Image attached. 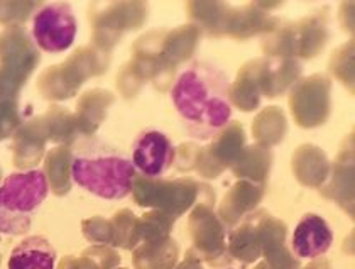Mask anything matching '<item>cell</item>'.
<instances>
[{
    "label": "cell",
    "mask_w": 355,
    "mask_h": 269,
    "mask_svg": "<svg viewBox=\"0 0 355 269\" xmlns=\"http://www.w3.org/2000/svg\"><path fill=\"white\" fill-rule=\"evenodd\" d=\"M169 95L184 130L195 139H211L232 119L229 78L210 61H195L184 68Z\"/></svg>",
    "instance_id": "obj_1"
},
{
    "label": "cell",
    "mask_w": 355,
    "mask_h": 269,
    "mask_svg": "<svg viewBox=\"0 0 355 269\" xmlns=\"http://www.w3.org/2000/svg\"><path fill=\"white\" fill-rule=\"evenodd\" d=\"M71 176L94 197L122 200L132 193L136 170L121 148L100 137H85L75 146Z\"/></svg>",
    "instance_id": "obj_2"
},
{
    "label": "cell",
    "mask_w": 355,
    "mask_h": 269,
    "mask_svg": "<svg viewBox=\"0 0 355 269\" xmlns=\"http://www.w3.org/2000/svg\"><path fill=\"white\" fill-rule=\"evenodd\" d=\"M49 193L48 176L41 170L17 171L0 184V234H28L34 215Z\"/></svg>",
    "instance_id": "obj_3"
},
{
    "label": "cell",
    "mask_w": 355,
    "mask_h": 269,
    "mask_svg": "<svg viewBox=\"0 0 355 269\" xmlns=\"http://www.w3.org/2000/svg\"><path fill=\"white\" fill-rule=\"evenodd\" d=\"M78 33V22L69 3H46L33 19V37L44 53H64L71 48Z\"/></svg>",
    "instance_id": "obj_4"
},
{
    "label": "cell",
    "mask_w": 355,
    "mask_h": 269,
    "mask_svg": "<svg viewBox=\"0 0 355 269\" xmlns=\"http://www.w3.org/2000/svg\"><path fill=\"white\" fill-rule=\"evenodd\" d=\"M176 149L171 139L157 129H144L130 146V163L144 178H161L175 163Z\"/></svg>",
    "instance_id": "obj_5"
},
{
    "label": "cell",
    "mask_w": 355,
    "mask_h": 269,
    "mask_svg": "<svg viewBox=\"0 0 355 269\" xmlns=\"http://www.w3.org/2000/svg\"><path fill=\"white\" fill-rule=\"evenodd\" d=\"M334 244V232L323 217L306 214L300 218L291 237V248L296 257L316 259L327 254Z\"/></svg>",
    "instance_id": "obj_6"
},
{
    "label": "cell",
    "mask_w": 355,
    "mask_h": 269,
    "mask_svg": "<svg viewBox=\"0 0 355 269\" xmlns=\"http://www.w3.org/2000/svg\"><path fill=\"white\" fill-rule=\"evenodd\" d=\"M56 251L46 237L31 236L19 242L9 257V269H55Z\"/></svg>",
    "instance_id": "obj_7"
},
{
    "label": "cell",
    "mask_w": 355,
    "mask_h": 269,
    "mask_svg": "<svg viewBox=\"0 0 355 269\" xmlns=\"http://www.w3.org/2000/svg\"><path fill=\"white\" fill-rule=\"evenodd\" d=\"M256 229L252 225H242L230 236V251L244 263H252L261 257V237Z\"/></svg>",
    "instance_id": "obj_8"
},
{
    "label": "cell",
    "mask_w": 355,
    "mask_h": 269,
    "mask_svg": "<svg viewBox=\"0 0 355 269\" xmlns=\"http://www.w3.org/2000/svg\"><path fill=\"white\" fill-rule=\"evenodd\" d=\"M229 269H232V268H229Z\"/></svg>",
    "instance_id": "obj_9"
}]
</instances>
